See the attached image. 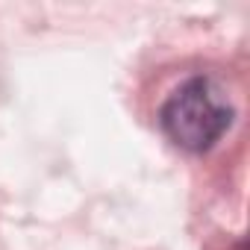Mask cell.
<instances>
[{
  "label": "cell",
  "mask_w": 250,
  "mask_h": 250,
  "mask_svg": "<svg viewBox=\"0 0 250 250\" xmlns=\"http://www.w3.org/2000/svg\"><path fill=\"white\" fill-rule=\"evenodd\" d=\"M159 124L177 147L203 153L229 130L232 109L218 97L215 85L206 77H194L162 103Z\"/></svg>",
  "instance_id": "obj_1"
}]
</instances>
